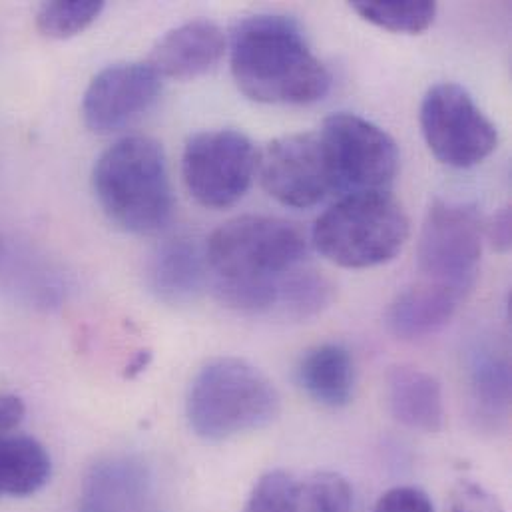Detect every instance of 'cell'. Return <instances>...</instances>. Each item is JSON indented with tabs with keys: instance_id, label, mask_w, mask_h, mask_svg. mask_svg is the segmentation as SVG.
Returning a JSON list of instances; mask_svg holds the SVG:
<instances>
[{
	"instance_id": "7402d4cb",
	"label": "cell",
	"mask_w": 512,
	"mask_h": 512,
	"mask_svg": "<svg viewBox=\"0 0 512 512\" xmlns=\"http://www.w3.org/2000/svg\"><path fill=\"white\" fill-rule=\"evenodd\" d=\"M102 10H104V2L100 0L44 2L36 12V28L46 38L66 40L90 28Z\"/></svg>"
},
{
	"instance_id": "6da1fadb",
	"label": "cell",
	"mask_w": 512,
	"mask_h": 512,
	"mask_svg": "<svg viewBox=\"0 0 512 512\" xmlns=\"http://www.w3.org/2000/svg\"><path fill=\"white\" fill-rule=\"evenodd\" d=\"M230 62L238 88L259 104H313L331 88L329 70L287 16L242 20L232 34Z\"/></svg>"
},
{
	"instance_id": "5bb4252c",
	"label": "cell",
	"mask_w": 512,
	"mask_h": 512,
	"mask_svg": "<svg viewBox=\"0 0 512 512\" xmlns=\"http://www.w3.org/2000/svg\"><path fill=\"white\" fill-rule=\"evenodd\" d=\"M206 283H210L206 246L192 238L166 240L148 263V287L164 303H190Z\"/></svg>"
},
{
	"instance_id": "5b68a950",
	"label": "cell",
	"mask_w": 512,
	"mask_h": 512,
	"mask_svg": "<svg viewBox=\"0 0 512 512\" xmlns=\"http://www.w3.org/2000/svg\"><path fill=\"white\" fill-rule=\"evenodd\" d=\"M307 238L283 218L242 216L222 224L206 244L210 283L275 279L301 265Z\"/></svg>"
},
{
	"instance_id": "7c38bea8",
	"label": "cell",
	"mask_w": 512,
	"mask_h": 512,
	"mask_svg": "<svg viewBox=\"0 0 512 512\" xmlns=\"http://www.w3.org/2000/svg\"><path fill=\"white\" fill-rule=\"evenodd\" d=\"M226 52V36L212 20H190L166 32L152 48L148 64L160 78L192 80L210 72Z\"/></svg>"
},
{
	"instance_id": "277c9868",
	"label": "cell",
	"mask_w": 512,
	"mask_h": 512,
	"mask_svg": "<svg viewBox=\"0 0 512 512\" xmlns=\"http://www.w3.org/2000/svg\"><path fill=\"white\" fill-rule=\"evenodd\" d=\"M311 238L335 265L375 267L399 256L409 238V218L391 192L343 196L317 218Z\"/></svg>"
},
{
	"instance_id": "e0dca14e",
	"label": "cell",
	"mask_w": 512,
	"mask_h": 512,
	"mask_svg": "<svg viewBox=\"0 0 512 512\" xmlns=\"http://www.w3.org/2000/svg\"><path fill=\"white\" fill-rule=\"evenodd\" d=\"M297 383L315 403L341 409L349 405L355 385L351 353L337 343L309 349L297 365Z\"/></svg>"
},
{
	"instance_id": "2e32d148",
	"label": "cell",
	"mask_w": 512,
	"mask_h": 512,
	"mask_svg": "<svg viewBox=\"0 0 512 512\" xmlns=\"http://www.w3.org/2000/svg\"><path fill=\"white\" fill-rule=\"evenodd\" d=\"M461 297L441 285L421 281L401 291L387 309L389 331L403 341L439 333L455 317Z\"/></svg>"
},
{
	"instance_id": "ffe728a7",
	"label": "cell",
	"mask_w": 512,
	"mask_h": 512,
	"mask_svg": "<svg viewBox=\"0 0 512 512\" xmlns=\"http://www.w3.org/2000/svg\"><path fill=\"white\" fill-rule=\"evenodd\" d=\"M335 295V287L323 273L307 267H293L279 277L275 313L305 321L323 313Z\"/></svg>"
},
{
	"instance_id": "8992f818",
	"label": "cell",
	"mask_w": 512,
	"mask_h": 512,
	"mask_svg": "<svg viewBox=\"0 0 512 512\" xmlns=\"http://www.w3.org/2000/svg\"><path fill=\"white\" fill-rule=\"evenodd\" d=\"M327 156L333 194L353 196L389 192L399 172V148L377 124L339 112L319 130Z\"/></svg>"
},
{
	"instance_id": "52a82bcc",
	"label": "cell",
	"mask_w": 512,
	"mask_h": 512,
	"mask_svg": "<svg viewBox=\"0 0 512 512\" xmlns=\"http://www.w3.org/2000/svg\"><path fill=\"white\" fill-rule=\"evenodd\" d=\"M483 236L485 226L473 206L437 200L425 216L417 248L425 281L465 299L479 275Z\"/></svg>"
},
{
	"instance_id": "603a6c76",
	"label": "cell",
	"mask_w": 512,
	"mask_h": 512,
	"mask_svg": "<svg viewBox=\"0 0 512 512\" xmlns=\"http://www.w3.org/2000/svg\"><path fill=\"white\" fill-rule=\"evenodd\" d=\"M351 485L333 471L315 473L297 485L293 512H351Z\"/></svg>"
},
{
	"instance_id": "7a4b0ae2",
	"label": "cell",
	"mask_w": 512,
	"mask_h": 512,
	"mask_svg": "<svg viewBox=\"0 0 512 512\" xmlns=\"http://www.w3.org/2000/svg\"><path fill=\"white\" fill-rule=\"evenodd\" d=\"M92 186L102 212L130 234H156L168 226L174 194L160 142L126 136L96 160Z\"/></svg>"
},
{
	"instance_id": "44dd1931",
	"label": "cell",
	"mask_w": 512,
	"mask_h": 512,
	"mask_svg": "<svg viewBox=\"0 0 512 512\" xmlns=\"http://www.w3.org/2000/svg\"><path fill=\"white\" fill-rule=\"evenodd\" d=\"M353 10L367 22L399 34H421L425 32L435 16L437 4L427 0H407V2H351Z\"/></svg>"
},
{
	"instance_id": "4316f807",
	"label": "cell",
	"mask_w": 512,
	"mask_h": 512,
	"mask_svg": "<svg viewBox=\"0 0 512 512\" xmlns=\"http://www.w3.org/2000/svg\"><path fill=\"white\" fill-rule=\"evenodd\" d=\"M489 242L493 244V248L501 254L511 250V208L505 206L501 208L489 222V226L485 228Z\"/></svg>"
},
{
	"instance_id": "f1b7e54d",
	"label": "cell",
	"mask_w": 512,
	"mask_h": 512,
	"mask_svg": "<svg viewBox=\"0 0 512 512\" xmlns=\"http://www.w3.org/2000/svg\"><path fill=\"white\" fill-rule=\"evenodd\" d=\"M150 359H152V355H150V351H140L138 355H136V359L128 365V371H126V377H136L138 373H142L146 367H148V363H150Z\"/></svg>"
},
{
	"instance_id": "9a60e30c",
	"label": "cell",
	"mask_w": 512,
	"mask_h": 512,
	"mask_svg": "<svg viewBox=\"0 0 512 512\" xmlns=\"http://www.w3.org/2000/svg\"><path fill=\"white\" fill-rule=\"evenodd\" d=\"M391 415L407 429L437 435L445 425L441 383L427 371L399 365L387 373Z\"/></svg>"
},
{
	"instance_id": "9c48e42d",
	"label": "cell",
	"mask_w": 512,
	"mask_h": 512,
	"mask_svg": "<svg viewBox=\"0 0 512 512\" xmlns=\"http://www.w3.org/2000/svg\"><path fill=\"white\" fill-rule=\"evenodd\" d=\"M419 120L429 150L445 166L473 168L497 150V126L455 82L437 84L425 94Z\"/></svg>"
},
{
	"instance_id": "ac0fdd59",
	"label": "cell",
	"mask_w": 512,
	"mask_h": 512,
	"mask_svg": "<svg viewBox=\"0 0 512 512\" xmlns=\"http://www.w3.org/2000/svg\"><path fill=\"white\" fill-rule=\"evenodd\" d=\"M48 451L30 437L0 439V499H24L42 491L50 479Z\"/></svg>"
},
{
	"instance_id": "484cf974",
	"label": "cell",
	"mask_w": 512,
	"mask_h": 512,
	"mask_svg": "<svg viewBox=\"0 0 512 512\" xmlns=\"http://www.w3.org/2000/svg\"><path fill=\"white\" fill-rule=\"evenodd\" d=\"M373 512H435L427 493L415 487L389 489L375 505Z\"/></svg>"
},
{
	"instance_id": "d4e9b609",
	"label": "cell",
	"mask_w": 512,
	"mask_h": 512,
	"mask_svg": "<svg viewBox=\"0 0 512 512\" xmlns=\"http://www.w3.org/2000/svg\"><path fill=\"white\" fill-rule=\"evenodd\" d=\"M447 512H505L499 499L475 481H459L449 497Z\"/></svg>"
},
{
	"instance_id": "cb8c5ba5",
	"label": "cell",
	"mask_w": 512,
	"mask_h": 512,
	"mask_svg": "<svg viewBox=\"0 0 512 512\" xmlns=\"http://www.w3.org/2000/svg\"><path fill=\"white\" fill-rule=\"evenodd\" d=\"M297 481L285 471H269L257 481L244 512H293Z\"/></svg>"
},
{
	"instance_id": "8fae6325",
	"label": "cell",
	"mask_w": 512,
	"mask_h": 512,
	"mask_svg": "<svg viewBox=\"0 0 512 512\" xmlns=\"http://www.w3.org/2000/svg\"><path fill=\"white\" fill-rule=\"evenodd\" d=\"M162 92V78L148 62H122L100 70L82 98L84 124L112 134L146 114Z\"/></svg>"
},
{
	"instance_id": "3957f363",
	"label": "cell",
	"mask_w": 512,
	"mask_h": 512,
	"mask_svg": "<svg viewBox=\"0 0 512 512\" xmlns=\"http://www.w3.org/2000/svg\"><path fill=\"white\" fill-rule=\"evenodd\" d=\"M279 411L281 397L273 381L238 357H220L204 365L186 403L192 431L210 443L265 429Z\"/></svg>"
},
{
	"instance_id": "4fadbf2b",
	"label": "cell",
	"mask_w": 512,
	"mask_h": 512,
	"mask_svg": "<svg viewBox=\"0 0 512 512\" xmlns=\"http://www.w3.org/2000/svg\"><path fill=\"white\" fill-rule=\"evenodd\" d=\"M148 467L128 455L98 461L86 475L78 512H138L150 493Z\"/></svg>"
},
{
	"instance_id": "d6986e66",
	"label": "cell",
	"mask_w": 512,
	"mask_h": 512,
	"mask_svg": "<svg viewBox=\"0 0 512 512\" xmlns=\"http://www.w3.org/2000/svg\"><path fill=\"white\" fill-rule=\"evenodd\" d=\"M471 397L477 407V415L487 423L507 421L511 409V363L493 349L479 347L473 351L469 365Z\"/></svg>"
},
{
	"instance_id": "30bf717a",
	"label": "cell",
	"mask_w": 512,
	"mask_h": 512,
	"mask_svg": "<svg viewBox=\"0 0 512 512\" xmlns=\"http://www.w3.org/2000/svg\"><path fill=\"white\" fill-rule=\"evenodd\" d=\"M257 170L263 190L287 208H313L333 194L319 132L289 134L269 142Z\"/></svg>"
},
{
	"instance_id": "83f0119b",
	"label": "cell",
	"mask_w": 512,
	"mask_h": 512,
	"mask_svg": "<svg viewBox=\"0 0 512 512\" xmlns=\"http://www.w3.org/2000/svg\"><path fill=\"white\" fill-rule=\"evenodd\" d=\"M26 415L24 401L16 395H0V439L16 431Z\"/></svg>"
},
{
	"instance_id": "ba28073f",
	"label": "cell",
	"mask_w": 512,
	"mask_h": 512,
	"mask_svg": "<svg viewBox=\"0 0 512 512\" xmlns=\"http://www.w3.org/2000/svg\"><path fill=\"white\" fill-rule=\"evenodd\" d=\"M259 164L254 142L240 130H204L184 148L182 176L194 200L206 208L224 210L250 190Z\"/></svg>"
}]
</instances>
